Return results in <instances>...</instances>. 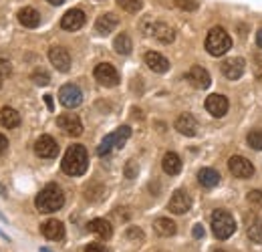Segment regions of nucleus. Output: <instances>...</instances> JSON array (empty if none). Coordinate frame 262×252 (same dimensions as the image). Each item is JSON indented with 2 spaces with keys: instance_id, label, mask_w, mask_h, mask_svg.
I'll return each mask as SVG.
<instances>
[{
  "instance_id": "1",
  "label": "nucleus",
  "mask_w": 262,
  "mask_h": 252,
  "mask_svg": "<svg viewBox=\"0 0 262 252\" xmlns=\"http://www.w3.org/2000/svg\"><path fill=\"white\" fill-rule=\"evenodd\" d=\"M63 204H65V194H63V190L59 188L57 184L45 186V188L36 194V198H34V206L42 214L57 212V210L63 208Z\"/></svg>"
},
{
  "instance_id": "2",
  "label": "nucleus",
  "mask_w": 262,
  "mask_h": 252,
  "mask_svg": "<svg viewBox=\"0 0 262 252\" xmlns=\"http://www.w3.org/2000/svg\"><path fill=\"white\" fill-rule=\"evenodd\" d=\"M87 165H89V156L81 143L71 145L61 161V167L67 176H83L87 172Z\"/></svg>"
},
{
  "instance_id": "3",
  "label": "nucleus",
  "mask_w": 262,
  "mask_h": 252,
  "mask_svg": "<svg viewBox=\"0 0 262 252\" xmlns=\"http://www.w3.org/2000/svg\"><path fill=\"white\" fill-rule=\"evenodd\" d=\"M232 49V38L222 27H214L206 36V51L212 57H222Z\"/></svg>"
},
{
  "instance_id": "4",
  "label": "nucleus",
  "mask_w": 262,
  "mask_h": 252,
  "mask_svg": "<svg viewBox=\"0 0 262 252\" xmlns=\"http://www.w3.org/2000/svg\"><path fill=\"white\" fill-rule=\"evenodd\" d=\"M212 232L218 240H226L236 232V222L232 218V214L226 210H216L212 214Z\"/></svg>"
},
{
  "instance_id": "5",
  "label": "nucleus",
  "mask_w": 262,
  "mask_h": 252,
  "mask_svg": "<svg viewBox=\"0 0 262 252\" xmlns=\"http://www.w3.org/2000/svg\"><path fill=\"white\" fill-rule=\"evenodd\" d=\"M131 135V127L127 125H121L117 131H113V133H109L103 141H101V145L97 148V154L99 156H107L113 148H123V143L129 139Z\"/></svg>"
},
{
  "instance_id": "6",
  "label": "nucleus",
  "mask_w": 262,
  "mask_h": 252,
  "mask_svg": "<svg viewBox=\"0 0 262 252\" xmlns=\"http://www.w3.org/2000/svg\"><path fill=\"white\" fill-rule=\"evenodd\" d=\"M93 75H95L99 85H103V87H115V85H119V73H117V69L113 65L109 63L97 65L95 71H93Z\"/></svg>"
},
{
  "instance_id": "7",
  "label": "nucleus",
  "mask_w": 262,
  "mask_h": 252,
  "mask_svg": "<svg viewBox=\"0 0 262 252\" xmlns=\"http://www.w3.org/2000/svg\"><path fill=\"white\" fill-rule=\"evenodd\" d=\"M59 101L67 109H75V107H79L83 103V93H81V89L77 85L67 83L59 89Z\"/></svg>"
},
{
  "instance_id": "8",
  "label": "nucleus",
  "mask_w": 262,
  "mask_h": 252,
  "mask_svg": "<svg viewBox=\"0 0 262 252\" xmlns=\"http://www.w3.org/2000/svg\"><path fill=\"white\" fill-rule=\"evenodd\" d=\"M228 167H230V174L240 178V180H248L254 176V165L252 161H248L246 158L242 156H232L228 161Z\"/></svg>"
},
{
  "instance_id": "9",
  "label": "nucleus",
  "mask_w": 262,
  "mask_h": 252,
  "mask_svg": "<svg viewBox=\"0 0 262 252\" xmlns=\"http://www.w3.org/2000/svg\"><path fill=\"white\" fill-rule=\"evenodd\" d=\"M34 152H36V156L38 158H57V154H59V143L55 141V137H51V135H40L38 139H36V143H34Z\"/></svg>"
},
{
  "instance_id": "10",
  "label": "nucleus",
  "mask_w": 262,
  "mask_h": 252,
  "mask_svg": "<svg viewBox=\"0 0 262 252\" xmlns=\"http://www.w3.org/2000/svg\"><path fill=\"white\" fill-rule=\"evenodd\" d=\"M57 125H59V129H63L67 135H71V137H79L83 133V123H81V119L75 113H63V115H59Z\"/></svg>"
},
{
  "instance_id": "11",
  "label": "nucleus",
  "mask_w": 262,
  "mask_h": 252,
  "mask_svg": "<svg viewBox=\"0 0 262 252\" xmlns=\"http://www.w3.org/2000/svg\"><path fill=\"white\" fill-rule=\"evenodd\" d=\"M49 61L61 73H67L71 69V55H69V51L65 47H53L49 51Z\"/></svg>"
},
{
  "instance_id": "12",
  "label": "nucleus",
  "mask_w": 262,
  "mask_h": 252,
  "mask_svg": "<svg viewBox=\"0 0 262 252\" xmlns=\"http://www.w3.org/2000/svg\"><path fill=\"white\" fill-rule=\"evenodd\" d=\"M228 99L224 97V95H210L208 99H206V109H208V113H212L214 117H224L226 113H228Z\"/></svg>"
},
{
  "instance_id": "13",
  "label": "nucleus",
  "mask_w": 262,
  "mask_h": 252,
  "mask_svg": "<svg viewBox=\"0 0 262 252\" xmlns=\"http://www.w3.org/2000/svg\"><path fill=\"white\" fill-rule=\"evenodd\" d=\"M190 206H192V200L184 190H176L169 204H167L169 212H173V214H186L190 210Z\"/></svg>"
},
{
  "instance_id": "14",
  "label": "nucleus",
  "mask_w": 262,
  "mask_h": 252,
  "mask_svg": "<svg viewBox=\"0 0 262 252\" xmlns=\"http://www.w3.org/2000/svg\"><path fill=\"white\" fill-rule=\"evenodd\" d=\"M186 79H188L190 85L196 87V89H208V87H210V75H208V71H206L204 67L194 65V67L186 73Z\"/></svg>"
},
{
  "instance_id": "15",
  "label": "nucleus",
  "mask_w": 262,
  "mask_h": 252,
  "mask_svg": "<svg viewBox=\"0 0 262 252\" xmlns=\"http://www.w3.org/2000/svg\"><path fill=\"white\" fill-rule=\"evenodd\" d=\"M145 34H151L154 38H158V40L164 43V45L173 43V38H176V31H173L171 27H167L165 23H151Z\"/></svg>"
},
{
  "instance_id": "16",
  "label": "nucleus",
  "mask_w": 262,
  "mask_h": 252,
  "mask_svg": "<svg viewBox=\"0 0 262 252\" xmlns=\"http://www.w3.org/2000/svg\"><path fill=\"white\" fill-rule=\"evenodd\" d=\"M83 25H85V12L79 10V8L67 10L65 16L61 18V27H63L65 31H79Z\"/></svg>"
},
{
  "instance_id": "17",
  "label": "nucleus",
  "mask_w": 262,
  "mask_h": 252,
  "mask_svg": "<svg viewBox=\"0 0 262 252\" xmlns=\"http://www.w3.org/2000/svg\"><path fill=\"white\" fill-rule=\"evenodd\" d=\"M176 129L182 133V135H188V137H194L198 133V121L194 115L190 113H182L178 119H176Z\"/></svg>"
},
{
  "instance_id": "18",
  "label": "nucleus",
  "mask_w": 262,
  "mask_h": 252,
  "mask_svg": "<svg viewBox=\"0 0 262 252\" xmlns=\"http://www.w3.org/2000/svg\"><path fill=\"white\" fill-rule=\"evenodd\" d=\"M244 59H228V61H224L222 63V73H224V77L230 79V81H236V79H240L242 75H244Z\"/></svg>"
},
{
  "instance_id": "19",
  "label": "nucleus",
  "mask_w": 262,
  "mask_h": 252,
  "mask_svg": "<svg viewBox=\"0 0 262 252\" xmlns=\"http://www.w3.org/2000/svg\"><path fill=\"white\" fill-rule=\"evenodd\" d=\"M40 232L49 240H63L65 238V226L59 220H47L40 226Z\"/></svg>"
},
{
  "instance_id": "20",
  "label": "nucleus",
  "mask_w": 262,
  "mask_h": 252,
  "mask_svg": "<svg viewBox=\"0 0 262 252\" xmlns=\"http://www.w3.org/2000/svg\"><path fill=\"white\" fill-rule=\"evenodd\" d=\"M145 65H147L154 73H167V69H169V61L165 59L164 55L156 53V51L145 53Z\"/></svg>"
},
{
  "instance_id": "21",
  "label": "nucleus",
  "mask_w": 262,
  "mask_h": 252,
  "mask_svg": "<svg viewBox=\"0 0 262 252\" xmlns=\"http://www.w3.org/2000/svg\"><path fill=\"white\" fill-rule=\"evenodd\" d=\"M117 25H119V18L113 14V12H107V14H103V16H99L97 23H95V31L99 34H109V32H113L117 29Z\"/></svg>"
},
{
  "instance_id": "22",
  "label": "nucleus",
  "mask_w": 262,
  "mask_h": 252,
  "mask_svg": "<svg viewBox=\"0 0 262 252\" xmlns=\"http://www.w3.org/2000/svg\"><path fill=\"white\" fill-rule=\"evenodd\" d=\"M0 125L4 129H14L20 125V113L12 107H2L0 109Z\"/></svg>"
},
{
  "instance_id": "23",
  "label": "nucleus",
  "mask_w": 262,
  "mask_h": 252,
  "mask_svg": "<svg viewBox=\"0 0 262 252\" xmlns=\"http://www.w3.org/2000/svg\"><path fill=\"white\" fill-rule=\"evenodd\" d=\"M87 228H89V232L97 234L99 238H103V240L111 238V234H113V228H111L109 220H103V218H95V220H91L89 224H87Z\"/></svg>"
},
{
  "instance_id": "24",
  "label": "nucleus",
  "mask_w": 262,
  "mask_h": 252,
  "mask_svg": "<svg viewBox=\"0 0 262 252\" xmlns=\"http://www.w3.org/2000/svg\"><path fill=\"white\" fill-rule=\"evenodd\" d=\"M162 167H164V172L167 176H178L180 172H182V159L178 154H173V152H167L162 159Z\"/></svg>"
},
{
  "instance_id": "25",
  "label": "nucleus",
  "mask_w": 262,
  "mask_h": 252,
  "mask_svg": "<svg viewBox=\"0 0 262 252\" xmlns=\"http://www.w3.org/2000/svg\"><path fill=\"white\" fill-rule=\"evenodd\" d=\"M18 20H20V25L27 27V29H36V27L40 25V14H38V10L27 6V8H23V10L18 12Z\"/></svg>"
},
{
  "instance_id": "26",
  "label": "nucleus",
  "mask_w": 262,
  "mask_h": 252,
  "mask_svg": "<svg viewBox=\"0 0 262 252\" xmlns=\"http://www.w3.org/2000/svg\"><path fill=\"white\" fill-rule=\"evenodd\" d=\"M198 180L204 188H216L220 184V174L212 167H204V170L198 172Z\"/></svg>"
},
{
  "instance_id": "27",
  "label": "nucleus",
  "mask_w": 262,
  "mask_h": 252,
  "mask_svg": "<svg viewBox=\"0 0 262 252\" xmlns=\"http://www.w3.org/2000/svg\"><path fill=\"white\" fill-rule=\"evenodd\" d=\"M154 230H156V234H160L164 238H169V236L176 234V222L169 220V218H158L156 224H154Z\"/></svg>"
},
{
  "instance_id": "28",
  "label": "nucleus",
  "mask_w": 262,
  "mask_h": 252,
  "mask_svg": "<svg viewBox=\"0 0 262 252\" xmlns=\"http://www.w3.org/2000/svg\"><path fill=\"white\" fill-rule=\"evenodd\" d=\"M113 49H115L117 55H129L131 49H133V43H131L129 34H119L113 40Z\"/></svg>"
},
{
  "instance_id": "29",
  "label": "nucleus",
  "mask_w": 262,
  "mask_h": 252,
  "mask_svg": "<svg viewBox=\"0 0 262 252\" xmlns=\"http://www.w3.org/2000/svg\"><path fill=\"white\" fill-rule=\"evenodd\" d=\"M248 238L256 244H262V218H254L248 226Z\"/></svg>"
},
{
  "instance_id": "30",
  "label": "nucleus",
  "mask_w": 262,
  "mask_h": 252,
  "mask_svg": "<svg viewBox=\"0 0 262 252\" xmlns=\"http://www.w3.org/2000/svg\"><path fill=\"white\" fill-rule=\"evenodd\" d=\"M85 198L91 200V202H99L105 198V188L103 186H89L85 190Z\"/></svg>"
},
{
  "instance_id": "31",
  "label": "nucleus",
  "mask_w": 262,
  "mask_h": 252,
  "mask_svg": "<svg viewBox=\"0 0 262 252\" xmlns=\"http://www.w3.org/2000/svg\"><path fill=\"white\" fill-rule=\"evenodd\" d=\"M117 4H119V8H123L125 12H139L141 6H143L141 0H117Z\"/></svg>"
},
{
  "instance_id": "32",
  "label": "nucleus",
  "mask_w": 262,
  "mask_h": 252,
  "mask_svg": "<svg viewBox=\"0 0 262 252\" xmlns=\"http://www.w3.org/2000/svg\"><path fill=\"white\" fill-rule=\"evenodd\" d=\"M246 139H248V145H250L252 150H258V152H262V131H258V129L250 131Z\"/></svg>"
},
{
  "instance_id": "33",
  "label": "nucleus",
  "mask_w": 262,
  "mask_h": 252,
  "mask_svg": "<svg viewBox=\"0 0 262 252\" xmlns=\"http://www.w3.org/2000/svg\"><path fill=\"white\" fill-rule=\"evenodd\" d=\"M33 81H34V85L45 87V85H49V83H51V77H49V73H45V71H34Z\"/></svg>"
},
{
  "instance_id": "34",
  "label": "nucleus",
  "mask_w": 262,
  "mask_h": 252,
  "mask_svg": "<svg viewBox=\"0 0 262 252\" xmlns=\"http://www.w3.org/2000/svg\"><path fill=\"white\" fill-rule=\"evenodd\" d=\"M246 200H248L252 206H256V208H260L262 210V192L260 190H252V192H248Z\"/></svg>"
},
{
  "instance_id": "35",
  "label": "nucleus",
  "mask_w": 262,
  "mask_h": 252,
  "mask_svg": "<svg viewBox=\"0 0 262 252\" xmlns=\"http://www.w3.org/2000/svg\"><path fill=\"white\" fill-rule=\"evenodd\" d=\"M129 240H143V232H141V228H137V226H129L127 228V234H125Z\"/></svg>"
},
{
  "instance_id": "36",
  "label": "nucleus",
  "mask_w": 262,
  "mask_h": 252,
  "mask_svg": "<svg viewBox=\"0 0 262 252\" xmlns=\"http://www.w3.org/2000/svg\"><path fill=\"white\" fill-rule=\"evenodd\" d=\"M137 172H139L137 163H135L133 159H131V161H127V165H125V172H123V174H125V178H127V180H133V178L137 176Z\"/></svg>"
},
{
  "instance_id": "37",
  "label": "nucleus",
  "mask_w": 262,
  "mask_h": 252,
  "mask_svg": "<svg viewBox=\"0 0 262 252\" xmlns=\"http://www.w3.org/2000/svg\"><path fill=\"white\" fill-rule=\"evenodd\" d=\"M176 4L182 10H196L198 8V0H176Z\"/></svg>"
},
{
  "instance_id": "38",
  "label": "nucleus",
  "mask_w": 262,
  "mask_h": 252,
  "mask_svg": "<svg viewBox=\"0 0 262 252\" xmlns=\"http://www.w3.org/2000/svg\"><path fill=\"white\" fill-rule=\"evenodd\" d=\"M0 73H2V75H10V73H12V67H10L8 61H2V59H0Z\"/></svg>"
},
{
  "instance_id": "39",
  "label": "nucleus",
  "mask_w": 262,
  "mask_h": 252,
  "mask_svg": "<svg viewBox=\"0 0 262 252\" xmlns=\"http://www.w3.org/2000/svg\"><path fill=\"white\" fill-rule=\"evenodd\" d=\"M85 252H107V248H105L103 244H97V242H95V244H89V246L85 248Z\"/></svg>"
},
{
  "instance_id": "40",
  "label": "nucleus",
  "mask_w": 262,
  "mask_h": 252,
  "mask_svg": "<svg viewBox=\"0 0 262 252\" xmlns=\"http://www.w3.org/2000/svg\"><path fill=\"white\" fill-rule=\"evenodd\" d=\"M6 150H8V139H6V135L0 133V156H4Z\"/></svg>"
},
{
  "instance_id": "41",
  "label": "nucleus",
  "mask_w": 262,
  "mask_h": 252,
  "mask_svg": "<svg viewBox=\"0 0 262 252\" xmlns=\"http://www.w3.org/2000/svg\"><path fill=\"white\" fill-rule=\"evenodd\" d=\"M194 238H204V228L198 224V226H194Z\"/></svg>"
},
{
  "instance_id": "42",
  "label": "nucleus",
  "mask_w": 262,
  "mask_h": 252,
  "mask_svg": "<svg viewBox=\"0 0 262 252\" xmlns=\"http://www.w3.org/2000/svg\"><path fill=\"white\" fill-rule=\"evenodd\" d=\"M45 101H47V107L53 111V109H55V105H53V95H45Z\"/></svg>"
},
{
  "instance_id": "43",
  "label": "nucleus",
  "mask_w": 262,
  "mask_h": 252,
  "mask_svg": "<svg viewBox=\"0 0 262 252\" xmlns=\"http://www.w3.org/2000/svg\"><path fill=\"white\" fill-rule=\"evenodd\" d=\"M256 43H258V47L262 49V29L258 32H256Z\"/></svg>"
},
{
  "instance_id": "44",
  "label": "nucleus",
  "mask_w": 262,
  "mask_h": 252,
  "mask_svg": "<svg viewBox=\"0 0 262 252\" xmlns=\"http://www.w3.org/2000/svg\"><path fill=\"white\" fill-rule=\"evenodd\" d=\"M47 2H49V4H53V6H61L65 0H47Z\"/></svg>"
},
{
  "instance_id": "45",
  "label": "nucleus",
  "mask_w": 262,
  "mask_h": 252,
  "mask_svg": "<svg viewBox=\"0 0 262 252\" xmlns=\"http://www.w3.org/2000/svg\"><path fill=\"white\" fill-rule=\"evenodd\" d=\"M258 79L262 81V67H258Z\"/></svg>"
},
{
  "instance_id": "46",
  "label": "nucleus",
  "mask_w": 262,
  "mask_h": 252,
  "mask_svg": "<svg viewBox=\"0 0 262 252\" xmlns=\"http://www.w3.org/2000/svg\"><path fill=\"white\" fill-rule=\"evenodd\" d=\"M2 81H4V75L0 73V89H2Z\"/></svg>"
},
{
  "instance_id": "47",
  "label": "nucleus",
  "mask_w": 262,
  "mask_h": 252,
  "mask_svg": "<svg viewBox=\"0 0 262 252\" xmlns=\"http://www.w3.org/2000/svg\"><path fill=\"white\" fill-rule=\"evenodd\" d=\"M40 252H53V250H49V248H45V246H42V248H40Z\"/></svg>"
},
{
  "instance_id": "48",
  "label": "nucleus",
  "mask_w": 262,
  "mask_h": 252,
  "mask_svg": "<svg viewBox=\"0 0 262 252\" xmlns=\"http://www.w3.org/2000/svg\"><path fill=\"white\" fill-rule=\"evenodd\" d=\"M214 252H226V250H214Z\"/></svg>"
},
{
  "instance_id": "49",
  "label": "nucleus",
  "mask_w": 262,
  "mask_h": 252,
  "mask_svg": "<svg viewBox=\"0 0 262 252\" xmlns=\"http://www.w3.org/2000/svg\"><path fill=\"white\" fill-rule=\"evenodd\" d=\"M160 252H164V250H160Z\"/></svg>"
}]
</instances>
